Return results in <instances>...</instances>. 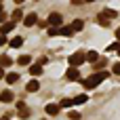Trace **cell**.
Listing matches in <instances>:
<instances>
[{
    "mask_svg": "<svg viewBox=\"0 0 120 120\" xmlns=\"http://www.w3.org/2000/svg\"><path fill=\"white\" fill-rule=\"evenodd\" d=\"M110 74L108 72H97V74H93V76H89L86 80H82V84H84V89H95L99 82H103L105 78H108Z\"/></svg>",
    "mask_w": 120,
    "mask_h": 120,
    "instance_id": "obj_1",
    "label": "cell"
},
{
    "mask_svg": "<svg viewBox=\"0 0 120 120\" xmlns=\"http://www.w3.org/2000/svg\"><path fill=\"white\" fill-rule=\"evenodd\" d=\"M65 78H68L70 82H76V80H80V72H78L76 68H70V70L65 72Z\"/></svg>",
    "mask_w": 120,
    "mask_h": 120,
    "instance_id": "obj_5",
    "label": "cell"
},
{
    "mask_svg": "<svg viewBox=\"0 0 120 120\" xmlns=\"http://www.w3.org/2000/svg\"><path fill=\"white\" fill-rule=\"evenodd\" d=\"M4 80H6L8 84H15V82L19 80V74H17V72H11V74H6V76H4Z\"/></svg>",
    "mask_w": 120,
    "mask_h": 120,
    "instance_id": "obj_16",
    "label": "cell"
},
{
    "mask_svg": "<svg viewBox=\"0 0 120 120\" xmlns=\"http://www.w3.org/2000/svg\"><path fill=\"white\" fill-rule=\"evenodd\" d=\"M68 61H70V65H72V68H78L80 63H84V53H74Z\"/></svg>",
    "mask_w": 120,
    "mask_h": 120,
    "instance_id": "obj_3",
    "label": "cell"
},
{
    "mask_svg": "<svg viewBox=\"0 0 120 120\" xmlns=\"http://www.w3.org/2000/svg\"><path fill=\"white\" fill-rule=\"evenodd\" d=\"M19 116H21V118H27V116H30V112H27V108H25V110H19Z\"/></svg>",
    "mask_w": 120,
    "mask_h": 120,
    "instance_id": "obj_25",
    "label": "cell"
},
{
    "mask_svg": "<svg viewBox=\"0 0 120 120\" xmlns=\"http://www.w3.org/2000/svg\"><path fill=\"white\" fill-rule=\"evenodd\" d=\"M70 118H72V120H78V118H80V114H78V112H70Z\"/></svg>",
    "mask_w": 120,
    "mask_h": 120,
    "instance_id": "obj_26",
    "label": "cell"
},
{
    "mask_svg": "<svg viewBox=\"0 0 120 120\" xmlns=\"http://www.w3.org/2000/svg\"><path fill=\"white\" fill-rule=\"evenodd\" d=\"M114 51H118V53H120V42H116V49H114Z\"/></svg>",
    "mask_w": 120,
    "mask_h": 120,
    "instance_id": "obj_32",
    "label": "cell"
},
{
    "mask_svg": "<svg viewBox=\"0 0 120 120\" xmlns=\"http://www.w3.org/2000/svg\"><path fill=\"white\" fill-rule=\"evenodd\" d=\"M36 23H38V15H36V13H30V15L23 17V25H25V27H32V25H36Z\"/></svg>",
    "mask_w": 120,
    "mask_h": 120,
    "instance_id": "obj_4",
    "label": "cell"
},
{
    "mask_svg": "<svg viewBox=\"0 0 120 120\" xmlns=\"http://www.w3.org/2000/svg\"><path fill=\"white\" fill-rule=\"evenodd\" d=\"M101 15H103L105 19H114V17H118V11H114V8H103Z\"/></svg>",
    "mask_w": 120,
    "mask_h": 120,
    "instance_id": "obj_9",
    "label": "cell"
},
{
    "mask_svg": "<svg viewBox=\"0 0 120 120\" xmlns=\"http://www.w3.org/2000/svg\"><path fill=\"white\" fill-rule=\"evenodd\" d=\"M72 34H74V30H72L70 25H59V36H68V38H70Z\"/></svg>",
    "mask_w": 120,
    "mask_h": 120,
    "instance_id": "obj_11",
    "label": "cell"
},
{
    "mask_svg": "<svg viewBox=\"0 0 120 120\" xmlns=\"http://www.w3.org/2000/svg\"><path fill=\"white\" fill-rule=\"evenodd\" d=\"M30 61H32V57H30V55H21V57L17 59V63H19V65H30Z\"/></svg>",
    "mask_w": 120,
    "mask_h": 120,
    "instance_id": "obj_18",
    "label": "cell"
},
{
    "mask_svg": "<svg viewBox=\"0 0 120 120\" xmlns=\"http://www.w3.org/2000/svg\"><path fill=\"white\" fill-rule=\"evenodd\" d=\"M30 74H32V76H40V74H42V65H40V63L30 65Z\"/></svg>",
    "mask_w": 120,
    "mask_h": 120,
    "instance_id": "obj_15",
    "label": "cell"
},
{
    "mask_svg": "<svg viewBox=\"0 0 120 120\" xmlns=\"http://www.w3.org/2000/svg\"><path fill=\"white\" fill-rule=\"evenodd\" d=\"M97 21H99V25H101V27H108V25H110V19H105L101 13L97 15Z\"/></svg>",
    "mask_w": 120,
    "mask_h": 120,
    "instance_id": "obj_21",
    "label": "cell"
},
{
    "mask_svg": "<svg viewBox=\"0 0 120 120\" xmlns=\"http://www.w3.org/2000/svg\"><path fill=\"white\" fill-rule=\"evenodd\" d=\"M72 105H74V101H72V99H68V97H65V99H61V103H59V108H72Z\"/></svg>",
    "mask_w": 120,
    "mask_h": 120,
    "instance_id": "obj_22",
    "label": "cell"
},
{
    "mask_svg": "<svg viewBox=\"0 0 120 120\" xmlns=\"http://www.w3.org/2000/svg\"><path fill=\"white\" fill-rule=\"evenodd\" d=\"M13 27H15V23H13V21H4V23L0 25V34H8Z\"/></svg>",
    "mask_w": 120,
    "mask_h": 120,
    "instance_id": "obj_10",
    "label": "cell"
},
{
    "mask_svg": "<svg viewBox=\"0 0 120 120\" xmlns=\"http://www.w3.org/2000/svg\"><path fill=\"white\" fill-rule=\"evenodd\" d=\"M4 76H6V74H4V68H2V65H0V80H2V78H4Z\"/></svg>",
    "mask_w": 120,
    "mask_h": 120,
    "instance_id": "obj_31",
    "label": "cell"
},
{
    "mask_svg": "<svg viewBox=\"0 0 120 120\" xmlns=\"http://www.w3.org/2000/svg\"><path fill=\"white\" fill-rule=\"evenodd\" d=\"M8 44H11V49H19V46L23 44V38H21V36H15V38L8 40Z\"/></svg>",
    "mask_w": 120,
    "mask_h": 120,
    "instance_id": "obj_12",
    "label": "cell"
},
{
    "mask_svg": "<svg viewBox=\"0 0 120 120\" xmlns=\"http://www.w3.org/2000/svg\"><path fill=\"white\" fill-rule=\"evenodd\" d=\"M38 89H40V82H38V80H30V82L25 84V91H27V93H36Z\"/></svg>",
    "mask_w": 120,
    "mask_h": 120,
    "instance_id": "obj_8",
    "label": "cell"
},
{
    "mask_svg": "<svg viewBox=\"0 0 120 120\" xmlns=\"http://www.w3.org/2000/svg\"><path fill=\"white\" fill-rule=\"evenodd\" d=\"M0 11H2V2H0Z\"/></svg>",
    "mask_w": 120,
    "mask_h": 120,
    "instance_id": "obj_35",
    "label": "cell"
},
{
    "mask_svg": "<svg viewBox=\"0 0 120 120\" xmlns=\"http://www.w3.org/2000/svg\"><path fill=\"white\" fill-rule=\"evenodd\" d=\"M0 2H2V0H0Z\"/></svg>",
    "mask_w": 120,
    "mask_h": 120,
    "instance_id": "obj_36",
    "label": "cell"
},
{
    "mask_svg": "<svg viewBox=\"0 0 120 120\" xmlns=\"http://www.w3.org/2000/svg\"><path fill=\"white\" fill-rule=\"evenodd\" d=\"M11 19H13V23L23 21V13H21V8H15V11H13V15H11Z\"/></svg>",
    "mask_w": 120,
    "mask_h": 120,
    "instance_id": "obj_14",
    "label": "cell"
},
{
    "mask_svg": "<svg viewBox=\"0 0 120 120\" xmlns=\"http://www.w3.org/2000/svg\"><path fill=\"white\" fill-rule=\"evenodd\" d=\"M59 110H61V108H59L57 103H49V105L44 108V112H46L49 116H57V114H59Z\"/></svg>",
    "mask_w": 120,
    "mask_h": 120,
    "instance_id": "obj_7",
    "label": "cell"
},
{
    "mask_svg": "<svg viewBox=\"0 0 120 120\" xmlns=\"http://www.w3.org/2000/svg\"><path fill=\"white\" fill-rule=\"evenodd\" d=\"M84 59H86L89 63H97V61H99V55H97L95 51H89V53L84 55Z\"/></svg>",
    "mask_w": 120,
    "mask_h": 120,
    "instance_id": "obj_13",
    "label": "cell"
},
{
    "mask_svg": "<svg viewBox=\"0 0 120 120\" xmlns=\"http://www.w3.org/2000/svg\"><path fill=\"white\" fill-rule=\"evenodd\" d=\"M46 61H49L46 57H40V59H38V63H40V65H46Z\"/></svg>",
    "mask_w": 120,
    "mask_h": 120,
    "instance_id": "obj_28",
    "label": "cell"
},
{
    "mask_svg": "<svg viewBox=\"0 0 120 120\" xmlns=\"http://www.w3.org/2000/svg\"><path fill=\"white\" fill-rule=\"evenodd\" d=\"M46 23L53 25V27H59V25H63V17H61L59 13H51L49 19H46Z\"/></svg>",
    "mask_w": 120,
    "mask_h": 120,
    "instance_id": "obj_2",
    "label": "cell"
},
{
    "mask_svg": "<svg viewBox=\"0 0 120 120\" xmlns=\"http://www.w3.org/2000/svg\"><path fill=\"white\" fill-rule=\"evenodd\" d=\"M21 2H23V0H15V4H21Z\"/></svg>",
    "mask_w": 120,
    "mask_h": 120,
    "instance_id": "obj_34",
    "label": "cell"
},
{
    "mask_svg": "<svg viewBox=\"0 0 120 120\" xmlns=\"http://www.w3.org/2000/svg\"><path fill=\"white\" fill-rule=\"evenodd\" d=\"M4 42H6V38H4V34H0V46H2Z\"/></svg>",
    "mask_w": 120,
    "mask_h": 120,
    "instance_id": "obj_30",
    "label": "cell"
},
{
    "mask_svg": "<svg viewBox=\"0 0 120 120\" xmlns=\"http://www.w3.org/2000/svg\"><path fill=\"white\" fill-rule=\"evenodd\" d=\"M0 65L2 68H8V65H13V59L8 55H4V57H0Z\"/></svg>",
    "mask_w": 120,
    "mask_h": 120,
    "instance_id": "obj_19",
    "label": "cell"
},
{
    "mask_svg": "<svg viewBox=\"0 0 120 120\" xmlns=\"http://www.w3.org/2000/svg\"><path fill=\"white\" fill-rule=\"evenodd\" d=\"M4 21H6V15H4V11H0V25H2Z\"/></svg>",
    "mask_w": 120,
    "mask_h": 120,
    "instance_id": "obj_27",
    "label": "cell"
},
{
    "mask_svg": "<svg viewBox=\"0 0 120 120\" xmlns=\"http://www.w3.org/2000/svg\"><path fill=\"white\" fill-rule=\"evenodd\" d=\"M112 72H114L116 76H118V74H120V61H118V63H114V68H112Z\"/></svg>",
    "mask_w": 120,
    "mask_h": 120,
    "instance_id": "obj_24",
    "label": "cell"
},
{
    "mask_svg": "<svg viewBox=\"0 0 120 120\" xmlns=\"http://www.w3.org/2000/svg\"><path fill=\"white\" fill-rule=\"evenodd\" d=\"M72 101H74L76 105H80V103H86V101H89V95H78V97H74Z\"/></svg>",
    "mask_w": 120,
    "mask_h": 120,
    "instance_id": "obj_20",
    "label": "cell"
},
{
    "mask_svg": "<svg viewBox=\"0 0 120 120\" xmlns=\"http://www.w3.org/2000/svg\"><path fill=\"white\" fill-rule=\"evenodd\" d=\"M49 36H59V27H49Z\"/></svg>",
    "mask_w": 120,
    "mask_h": 120,
    "instance_id": "obj_23",
    "label": "cell"
},
{
    "mask_svg": "<svg viewBox=\"0 0 120 120\" xmlns=\"http://www.w3.org/2000/svg\"><path fill=\"white\" fill-rule=\"evenodd\" d=\"M70 27H72L74 32H80V30L84 27V21H82V19H74V23H72Z\"/></svg>",
    "mask_w": 120,
    "mask_h": 120,
    "instance_id": "obj_17",
    "label": "cell"
},
{
    "mask_svg": "<svg viewBox=\"0 0 120 120\" xmlns=\"http://www.w3.org/2000/svg\"><path fill=\"white\" fill-rule=\"evenodd\" d=\"M19 110H25V103H23V101H19V103H17V112H19Z\"/></svg>",
    "mask_w": 120,
    "mask_h": 120,
    "instance_id": "obj_29",
    "label": "cell"
},
{
    "mask_svg": "<svg viewBox=\"0 0 120 120\" xmlns=\"http://www.w3.org/2000/svg\"><path fill=\"white\" fill-rule=\"evenodd\" d=\"M13 99H15L13 91H0V101H2V103H11Z\"/></svg>",
    "mask_w": 120,
    "mask_h": 120,
    "instance_id": "obj_6",
    "label": "cell"
},
{
    "mask_svg": "<svg viewBox=\"0 0 120 120\" xmlns=\"http://www.w3.org/2000/svg\"><path fill=\"white\" fill-rule=\"evenodd\" d=\"M116 38H120V25H118V30H116Z\"/></svg>",
    "mask_w": 120,
    "mask_h": 120,
    "instance_id": "obj_33",
    "label": "cell"
}]
</instances>
